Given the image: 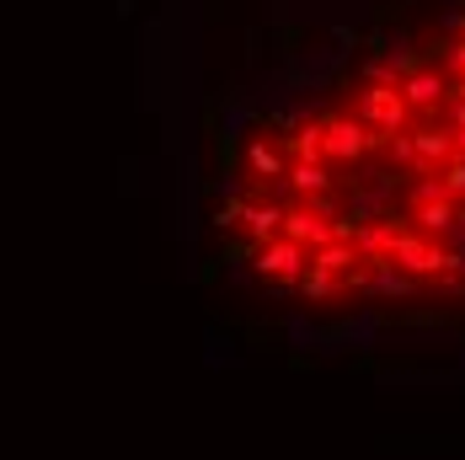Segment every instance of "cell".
I'll list each match as a JSON object with an SVG mask.
<instances>
[{"mask_svg":"<svg viewBox=\"0 0 465 460\" xmlns=\"http://www.w3.org/2000/svg\"><path fill=\"white\" fill-rule=\"evenodd\" d=\"M246 145L235 220L268 241L262 278L305 300L465 295V0L391 22Z\"/></svg>","mask_w":465,"mask_h":460,"instance_id":"cell-1","label":"cell"}]
</instances>
